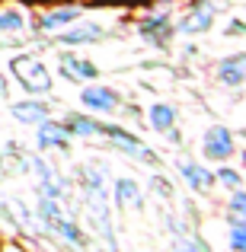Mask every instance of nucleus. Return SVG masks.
<instances>
[{
    "label": "nucleus",
    "mask_w": 246,
    "mask_h": 252,
    "mask_svg": "<svg viewBox=\"0 0 246 252\" xmlns=\"http://www.w3.org/2000/svg\"><path fill=\"white\" fill-rule=\"evenodd\" d=\"M221 13H224V0H195L185 13L176 16V35H185V38L205 35V32L214 29Z\"/></svg>",
    "instance_id": "obj_4"
},
{
    "label": "nucleus",
    "mask_w": 246,
    "mask_h": 252,
    "mask_svg": "<svg viewBox=\"0 0 246 252\" xmlns=\"http://www.w3.org/2000/svg\"><path fill=\"white\" fill-rule=\"evenodd\" d=\"M58 77L68 83L83 86V83H96L103 77V70H99L96 61L77 55V51H58Z\"/></svg>",
    "instance_id": "obj_7"
},
{
    "label": "nucleus",
    "mask_w": 246,
    "mask_h": 252,
    "mask_svg": "<svg viewBox=\"0 0 246 252\" xmlns=\"http://www.w3.org/2000/svg\"><path fill=\"white\" fill-rule=\"evenodd\" d=\"M109 201H112V208L122 214V211H131V214H144V189H141V182L138 179H131V176H115L112 179V185H109Z\"/></svg>",
    "instance_id": "obj_8"
},
{
    "label": "nucleus",
    "mask_w": 246,
    "mask_h": 252,
    "mask_svg": "<svg viewBox=\"0 0 246 252\" xmlns=\"http://www.w3.org/2000/svg\"><path fill=\"white\" fill-rule=\"evenodd\" d=\"M3 172H6V157H3V150H0V179H3Z\"/></svg>",
    "instance_id": "obj_26"
},
{
    "label": "nucleus",
    "mask_w": 246,
    "mask_h": 252,
    "mask_svg": "<svg viewBox=\"0 0 246 252\" xmlns=\"http://www.w3.org/2000/svg\"><path fill=\"white\" fill-rule=\"evenodd\" d=\"M103 38H109V29H105L103 23H83L80 19V23L61 29L58 35H51L48 42L64 45V48H77V45H96V42H103Z\"/></svg>",
    "instance_id": "obj_9"
},
{
    "label": "nucleus",
    "mask_w": 246,
    "mask_h": 252,
    "mask_svg": "<svg viewBox=\"0 0 246 252\" xmlns=\"http://www.w3.org/2000/svg\"><path fill=\"white\" fill-rule=\"evenodd\" d=\"M227 246L230 252H246V220L227 223Z\"/></svg>",
    "instance_id": "obj_22"
},
{
    "label": "nucleus",
    "mask_w": 246,
    "mask_h": 252,
    "mask_svg": "<svg viewBox=\"0 0 246 252\" xmlns=\"http://www.w3.org/2000/svg\"><path fill=\"white\" fill-rule=\"evenodd\" d=\"M173 252H211V246H208V243H205L198 233L185 230V233L173 236Z\"/></svg>",
    "instance_id": "obj_20"
},
{
    "label": "nucleus",
    "mask_w": 246,
    "mask_h": 252,
    "mask_svg": "<svg viewBox=\"0 0 246 252\" xmlns=\"http://www.w3.org/2000/svg\"><path fill=\"white\" fill-rule=\"evenodd\" d=\"M6 93H10L6 90V80H0V99H6Z\"/></svg>",
    "instance_id": "obj_27"
},
{
    "label": "nucleus",
    "mask_w": 246,
    "mask_h": 252,
    "mask_svg": "<svg viewBox=\"0 0 246 252\" xmlns=\"http://www.w3.org/2000/svg\"><path fill=\"white\" fill-rule=\"evenodd\" d=\"M141 115L147 118V128L157 131V134H170L173 128H179V112L173 102H163V99H157V102H147V109H141Z\"/></svg>",
    "instance_id": "obj_13"
},
{
    "label": "nucleus",
    "mask_w": 246,
    "mask_h": 252,
    "mask_svg": "<svg viewBox=\"0 0 246 252\" xmlns=\"http://www.w3.org/2000/svg\"><path fill=\"white\" fill-rule=\"evenodd\" d=\"M214 80L227 90H243L246 83V51H234V55H224L214 64Z\"/></svg>",
    "instance_id": "obj_11"
},
{
    "label": "nucleus",
    "mask_w": 246,
    "mask_h": 252,
    "mask_svg": "<svg viewBox=\"0 0 246 252\" xmlns=\"http://www.w3.org/2000/svg\"><path fill=\"white\" fill-rule=\"evenodd\" d=\"M80 109L90 112V115H115V112L125 109V96L115 90V86L105 83H83L80 86Z\"/></svg>",
    "instance_id": "obj_6"
},
{
    "label": "nucleus",
    "mask_w": 246,
    "mask_h": 252,
    "mask_svg": "<svg viewBox=\"0 0 246 252\" xmlns=\"http://www.w3.org/2000/svg\"><path fill=\"white\" fill-rule=\"evenodd\" d=\"M10 115L16 118L19 125H32V128H35L38 122H45V118L51 115V105L45 102L42 96H35V99H19V102H10Z\"/></svg>",
    "instance_id": "obj_16"
},
{
    "label": "nucleus",
    "mask_w": 246,
    "mask_h": 252,
    "mask_svg": "<svg viewBox=\"0 0 246 252\" xmlns=\"http://www.w3.org/2000/svg\"><path fill=\"white\" fill-rule=\"evenodd\" d=\"M0 252H29V249H26L19 240H10V243H3V246H0Z\"/></svg>",
    "instance_id": "obj_25"
},
{
    "label": "nucleus",
    "mask_w": 246,
    "mask_h": 252,
    "mask_svg": "<svg viewBox=\"0 0 246 252\" xmlns=\"http://www.w3.org/2000/svg\"><path fill=\"white\" fill-rule=\"evenodd\" d=\"M224 220L227 223H237V220H246V189H237V191H227V201H224Z\"/></svg>",
    "instance_id": "obj_19"
},
{
    "label": "nucleus",
    "mask_w": 246,
    "mask_h": 252,
    "mask_svg": "<svg viewBox=\"0 0 246 252\" xmlns=\"http://www.w3.org/2000/svg\"><path fill=\"white\" fill-rule=\"evenodd\" d=\"M198 150L208 163H230L237 154V134L234 128H227L224 122H214L202 131V141H198Z\"/></svg>",
    "instance_id": "obj_5"
},
{
    "label": "nucleus",
    "mask_w": 246,
    "mask_h": 252,
    "mask_svg": "<svg viewBox=\"0 0 246 252\" xmlns=\"http://www.w3.org/2000/svg\"><path fill=\"white\" fill-rule=\"evenodd\" d=\"M221 35L224 38H246V23H243L240 16H230L227 23L221 26Z\"/></svg>",
    "instance_id": "obj_23"
},
{
    "label": "nucleus",
    "mask_w": 246,
    "mask_h": 252,
    "mask_svg": "<svg viewBox=\"0 0 246 252\" xmlns=\"http://www.w3.org/2000/svg\"><path fill=\"white\" fill-rule=\"evenodd\" d=\"M58 125L64 128V134L70 137V141H77V137H99V128H103V122H99L96 115H90V112H64L61 118H58Z\"/></svg>",
    "instance_id": "obj_14"
},
{
    "label": "nucleus",
    "mask_w": 246,
    "mask_h": 252,
    "mask_svg": "<svg viewBox=\"0 0 246 252\" xmlns=\"http://www.w3.org/2000/svg\"><path fill=\"white\" fill-rule=\"evenodd\" d=\"M48 233L55 236V240H61L64 246H70V249H90V236H86V230L74 220V217H68V214L58 217V220L48 227Z\"/></svg>",
    "instance_id": "obj_15"
},
{
    "label": "nucleus",
    "mask_w": 246,
    "mask_h": 252,
    "mask_svg": "<svg viewBox=\"0 0 246 252\" xmlns=\"http://www.w3.org/2000/svg\"><path fill=\"white\" fill-rule=\"evenodd\" d=\"M48 150H58V154L70 150V137L64 134V128L58 125L55 115H48L45 122L35 125V154H48Z\"/></svg>",
    "instance_id": "obj_10"
},
{
    "label": "nucleus",
    "mask_w": 246,
    "mask_h": 252,
    "mask_svg": "<svg viewBox=\"0 0 246 252\" xmlns=\"http://www.w3.org/2000/svg\"><path fill=\"white\" fill-rule=\"evenodd\" d=\"M86 13H90V3H58V6H48V10L29 16V29L35 32L38 38H51L61 29L80 23Z\"/></svg>",
    "instance_id": "obj_3"
},
{
    "label": "nucleus",
    "mask_w": 246,
    "mask_h": 252,
    "mask_svg": "<svg viewBox=\"0 0 246 252\" xmlns=\"http://www.w3.org/2000/svg\"><path fill=\"white\" fill-rule=\"evenodd\" d=\"M176 172L182 176V182L189 185L192 191H198V195H208V191L214 189V172L205 166V163L192 160V157H179V160H176Z\"/></svg>",
    "instance_id": "obj_12"
},
{
    "label": "nucleus",
    "mask_w": 246,
    "mask_h": 252,
    "mask_svg": "<svg viewBox=\"0 0 246 252\" xmlns=\"http://www.w3.org/2000/svg\"><path fill=\"white\" fill-rule=\"evenodd\" d=\"M147 185L157 191V195H160V201H163V204H173V201H176V189H173V182L163 176V172H154V176L147 179Z\"/></svg>",
    "instance_id": "obj_21"
},
{
    "label": "nucleus",
    "mask_w": 246,
    "mask_h": 252,
    "mask_svg": "<svg viewBox=\"0 0 246 252\" xmlns=\"http://www.w3.org/2000/svg\"><path fill=\"white\" fill-rule=\"evenodd\" d=\"M3 157L6 160H19V157H23V144L19 141H6L3 144Z\"/></svg>",
    "instance_id": "obj_24"
},
{
    "label": "nucleus",
    "mask_w": 246,
    "mask_h": 252,
    "mask_svg": "<svg viewBox=\"0 0 246 252\" xmlns=\"http://www.w3.org/2000/svg\"><path fill=\"white\" fill-rule=\"evenodd\" d=\"M6 74L29 96H51L55 93V74L42 61V55H35V51H16V55H10Z\"/></svg>",
    "instance_id": "obj_1"
},
{
    "label": "nucleus",
    "mask_w": 246,
    "mask_h": 252,
    "mask_svg": "<svg viewBox=\"0 0 246 252\" xmlns=\"http://www.w3.org/2000/svg\"><path fill=\"white\" fill-rule=\"evenodd\" d=\"M214 172V189L221 191H237V189H246V179H243V169L240 166H230V163H217Z\"/></svg>",
    "instance_id": "obj_18"
},
{
    "label": "nucleus",
    "mask_w": 246,
    "mask_h": 252,
    "mask_svg": "<svg viewBox=\"0 0 246 252\" xmlns=\"http://www.w3.org/2000/svg\"><path fill=\"white\" fill-rule=\"evenodd\" d=\"M135 32L144 42H150L154 48L166 51L173 45V38H176V10L166 6V3L147 6V10L135 19Z\"/></svg>",
    "instance_id": "obj_2"
},
{
    "label": "nucleus",
    "mask_w": 246,
    "mask_h": 252,
    "mask_svg": "<svg viewBox=\"0 0 246 252\" xmlns=\"http://www.w3.org/2000/svg\"><path fill=\"white\" fill-rule=\"evenodd\" d=\"M29 29V13L16 3L0 6V35H23Z\"/></svg>",
    "instance_id": "obj_17"
}]
</instances>
